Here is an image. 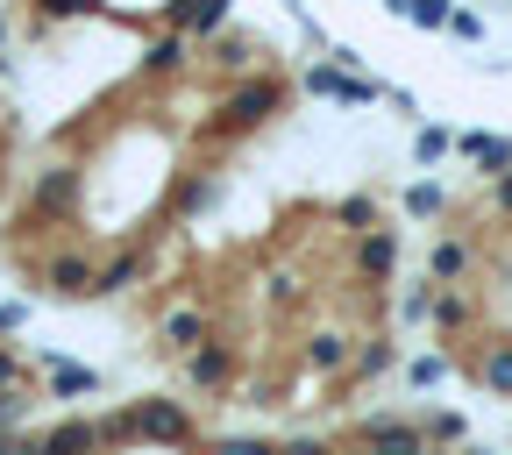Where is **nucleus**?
<instances>
[{"mask_svg":"<svg viewBox=\"0 0 512 455\" xmlns=\"http://www.w3.org/2000/svg\"><path fill=\"white\" fill-rule=\"evenodd\" d=\"M413 157H420V164H441V157H448V128H420Z\"/></svg>","mask_w":512,"mask_h":455,"instance_id":"6ab92c4d","label":"nucleus"},{"mask_svg":"<svg viewBox=\"0 0 512 455\" xmlns=\"http://www.w3.org/2000/svg\"><path fill=\"white\" fill-rule=\"evenodd\" d=\"M128 420H136V441H164V448H185L192 441V413L178 399H136Z\"/></svg>","mask_w":512,"mask_h":455,"instance_id":"f257e3e1","label":"nucleus"},{"mask_svg":"<svg viewBox=\"0 0 512 455\" xmlns=\"http://www.w3.org/2000/svg\"><path fill=\"white\" fill-rule=\"evenodd\" d=\"M43 377H50V399H86V392H100V370L64 363V356H43Z\"/></svg>","mask_w":512,"mask_h":455,"instance_id":"9d476101","label":"nucleus"},{"mask_svg":"<svg viewBox=\"0 0 512 455\" xmlns=\"http://www.w3.org/2000/svg\"><path fill=\"white\" fill-rule=\"evenodd\" d=\"M93 271H100V264H86L79 249H57V256H43V264H36V285H43L50 299H93Z\"/></svg>","mask_w":512,"mask_h":455,"instance_id":"20e7f679","label":"nucleus"},{"mask_svg":"<svg viewBox=\"0 0 512 455\" xmlns=\"http://www.w3.org/2000/svg\"><path fill=\"white\" fill-rule=\"evenodd\" d=\"M22 413H29V399H22V392H0V434H15V427H22Z\"/></svg>","mask_w":512,"mask_h":455,"instance_id":"b1692460","label":"nucleus"},{"mask_svg":"<svg viewBox=\"0 0 512 455\" xmlns=\"http://www.w3.org/2000/svg\"><path fill=\"white\" fill-rule=\"evenodd\" d=\"M392 264H399V235L392 228H370L363 249H356V271L363 278H392Z\"/></svg>","mask_w":512,"mask_h":455,"instance_id":"f8f14e48","label":"nucleus"},{"mask_svg":"<svg viewBox=\"0 0 512 455\" xmlns=\"http://www.w3.org/2000/svg\"><path fill=\"white\" fill-rule=\"evenodd\" d=\"M306 93L335 100V107H370V100H377V86H370V79H349L342 64H313V72H306Z\"/></svg>","mask_w":512,"mask_h":455,"instance_id":"423d86ee","label":"nucleus"},{"mask_svg":"<svg viewBox=\"0 0 512 455\" xmlns=\"http://www.w3.org/2000/svg\"><path fill=\"white\" fill-rule=\"evenodd\" d=\"M463 264H470L463 242H441V249H434V278H463Z\"/></svg>","mask_w":512,"mask_h":455,"instance_id":"a211bd4d","label":"nucleus"},{"mask_svg":"<svg viewBox=\"0 0 512 455\" xmlns=\"http://www.w3.org/2000/svg\"><path fill=\"white\" fill-rule=\"evenodd\" d=\"M22 455H100V420H57L50 434L22 441Z\"/></svg>","mask_w":512,"mask_h":455,"instance_id":"39448f33","label":"nucleus"},{"mask_svg":"<svg viewBox=\"0 0 512 455\" xmlns=\"http://www.w3.org/2000/svg\"><path fill=\"white\" fill-rule=\"evenodd\" d=\"M363 448H370V455H420L427 434L406 427V420H363Z\"/></svg>","mask_w":512,"mask_h":455,"instance_id":"6e6552de","label":"nucleus"},{"mask_svg":"<svg viewBox=\"0 0 512 455\" xmlns=\"http://www.w3.org/2000/svg\"><path fill=\"white\" fill-rule=\"evenodd\" d=\"M171 22H178L185 36H214V29L228 22V0H171Z\"/></svg>","mask_w":512,"mask_h":455,"instance_id":"ddd939ff","label":"nucleus"},{"mask_svg":"<svg viewBox=\"0 0 512 455\" xmlns=\"http://www.w3.org/2000/svg\"><path fill=\"white\" fill-rule=\"evenodd\" d=\"M498 207H512V171H498Z\"/></svg>","mask_w":512,"mask_h":455,"instance_id":"7c9ffc66","label":"nucleus"},{"mask_svg":"<svg viewBox=\"0 0 512 455\" xmlns=\"http://www.w3.org/2000/svg\"><path fill=\"white\" fill-rule=\"evenodd\" d=\"M448 36H463V43H484V15H477V8H448Z\"/></svg>","mask_w":512,"mask_h":455,"instance_id":"f3484780","label":"nucleus"},{"mask_svg":"<svg viewBox=\"0 0 512 455\" xmlns=\"http://www.w3.org/2000/svg\"><path fill=\"white\" fill-rule=\"evenodd\" d=\"M406 214H441V185H413L406 192Z\"/></svg>","mask_w":512,"mask_h":455,"instance_id":"393cba45","label":"nucleus"},{"mask_svg":"<svg viewBox=\"0 0 512 455\" xmlns=\"http://www.w3.org/2000/svg\"><path fill=\"white\" fill-rule=\"evenodd\" d=\"M185 377L200 384V392H214V384H228V377H235V356H228L221 342H200V349L185 356Z\"/></svg>","mask_w":512,"mask_h":455,"instance_id":"9b49d317","label":"nucleus"},{"mask_svg":"<svg viewBox=\"0 0 512 455\" xmlns=\"http://www.w3.org/2000/svg\"><path fill=\"white\" fill-rule=\"evenodd\" d=\"M22 384H29V363L15 349H0V392H22Z\"/></svg>","mask_w":512,"mask_h":455,"instance_id":"aec40b11","label":"nucleus"},{"mask_svg":"<svg viewBox=\"0 0 512 455\" xmlns=\"http://www.w3.org/2000/svg\"><path fill=\"white\" fill-rule=\"evenodd\" d=\"M157 342L178 349V356H192V349L207 342V313H200V306H171V313L157 320Z\"/></svg>","mask_w":512,"mask_h":455,"instance_id":"0eeeda50","label":"nucleus"},{"mask_svg":"<svg viewBox=\"0 0 512 455\" xmlns=\"http://www.w3.org/2000/svg\"><path fill=\"white\" fill-rule=\"evenodd\" d=\"M420 434H427V441H463V413H434Z\"/></svg>","mask_w":512,"mask_h":455,"instance_id":"4be33fe9","label":"nucleus"},{"mask_svg":"<svg viewBox=\"0 0 512 455\" xmlns=\"http://www.w3.org/2000/svg\"><path fill=\"white\" fill-rule=\"evenodd\" d=\"M484 384H491V392H512V349H498V356L484 363Z\"/></svg>","mask_w":512,"mask_h":455,"instance_id":"5701e85b","label":"nucleus"},{"mask_svg":"<svg viewBox=\"0 0 512 455\" xmlns=\"http://www.w3.org/2000/svg\"><path fill=\"white\" fill-rule=\"evenodd\" d=\"M0 455H22V434H0Z\"/></svg>","mask_w":512,"mask_h":455,"instance_id":"2f4dec72","label":"nucleus"},{"mask_svg":"<svg viewBox=\"0 0 512 455\" xmlns=\"http://www.w3.org/2000/svg\"><path fill=\"white\" fill-rule=\"evenodd\" d=\"M456 150L484 171H512V143H498V136H456Z\"/></svg>","mask_w":512,"mask_h":455,"instance_id":"4468645a","label":"nucleus"},{"mask_svg":"<svg viewBox=\"0 0 512 455\" xmlns=\"http://www.w3.org/2000/svg\"><path fill=\"white\" fill-rule=\"evenodd\" d=\"M22 320H29V299H8V306H0V335H15Z\"/></svg>","mask_w":512,"mask_h":455,"instance_id":"cd10ccee","label":"nucleus"},{"mask_svg":"<svg viewBox=\"0 0 512 455\" xmlns=\"http://www.w3.org/2000/svg\"><path fill=\"white\" fill-rule=\"evenodd\" d=\"M278 100H285L278 79H249V86H235V93L221 100V128H264V121L278 114Z\"/></svg>","mask_w":512,"mask_h":455,"instance_id":"7ed1b4c3","label":"nucleus"},{"mask_svg":"<svg viewBox=\"0 0 512 455\" xmlns=\"http://www.w3.org/2000/svg\"><path fill=\"white\" fill-rule=\"evenodd\" d=\"M370 214H377L370 200H342V221H349V228H370Z\"/></svg>","mask_w":512,"mask_h":455,"instance_id":"c85d7f7f","label":"nucleus"},{"mask_svg":"<svg viewBox=\"0 0 512 455\" xmlns=\"http://www.w3.org/2000/svg\"><path fill=\"white\" fill-rule=\"evenodd\" d=\"M143 64H150V72H157V79H171V72H185V29H178V36H164V43H157V50H150Z\"/></svg>","mask_w":512,"mask_h":455,"instance_id":"2eb2a0df","label":"nucleus"},{"mask_svg":"<svg viewBox=\"0 0 512 455\" xmlns=\"http://www.w3.org/2000/svg\"><path fill=\"white\" fill-rule=\"evenodd\" d=\"M420 455H427V448H420Z\"/></svg>","mask_w":512,"mask_h":455,"instance_id":"f704fd0d","label":"nucleus"},{"mask_svg":"<svg viewBox=\"0 0 512 455\" xmlns=\"http://www.w3.org/2000/svg\"><path fill=\"white\" fill-rule=\"evenodd\" d=\"M278 455H335V448H328V441H285Z\"/></svg>","mask_w":512,"mask_h":455,"instance_id":"c756f323","label":"nucleus"},{"mask_svg":"<svg viewBox=\"0 0 512 455\" xmlns=\"http://www.w3.org/2000/svg\"><path fill=\"white\" fill-rule=\"evenodd\" d=\"M72 207H79V171H72V164H50V171L29 185V221L50 228V221H64Z\"/></svg>","mask_w":512,"mask_h":455,"instance_id":"f03ea898","label":"nucleus"},{"mask_svg":"<svg viewBox=\"0 0 512 455\" xmlns=\"http://www.w3.org/2000/svg\"><path fill=\"white\" fill-rule=\"evenodd\" d=\"M406 377H413V384H441V377H448V363H441V356H420Z\"/></svg>","mask_w":512,"mask_h":455,"instance_id":"bb28decb","label":"nucleus"},{"mask_svg":"<svg viewBox=\"0 0 512 455\" xmlns=\"http://www.w3.org/2000/svg\"><path fill=\"white\" fill-rule=\"evenodd\" d=\"M306 356H313V370H342V363H349V342H342V335H313Z\"/></svg>","mask_w":512,"mask_h":455,"instance_id":"dca6fc26","label":"nucleus"},{"mask_svg":"<svg viewBox=\"0 0 512 455\" xmlns=\"http://www.w3.org/2000/svg\"><path fill=\"white\" fill-rule=\"evenodd\" d=\"M349 455H370V448H349Z\"/></svg>","mask_w":512,"mask_h":455,"instance_id":"72a5a7b5","label":"nucleus"},{"mask_svg":"<svg viewBox=\"0 0 512 455\" xmlns=\"http://www.w3.org/2000/svg\"><path fill=\"white\" fill-rule=\"evenodd\" d=\"M207 455H278L271 441H249V434H228V441H214Z\"/></svg>","mask_w":512,"mask_h":455,"instance_id":"412c9836","label":"nucleus"},{"mask_svg":"<svg viewBox=\"0 0 512 455\" xmlns=\"http://www.w3.org/2000/svg\"><path fill=\"white\" fill-rule=\"evenodd\" d=\"M399 313H406V320H427V313H434V292H427V285H413V292L399 299Z\"/></svg>","mask_w":512,"mask_h":455,"instance_id":"a878e982","label":"nucleus"},{"mask_svg":"<svg viewBox=\"0 0 512 455\" xmlns=\"http://www.w3.org/2000/svg\"><path fill=\"white\" fill-rule=\"evenodd\" d=\"M143 271H150V249H121L114 264H100V271H93V299H114V292H128V285H136Z\"/></svg>","mask_w":512,"mask_h":455,"instance_id":"1a4fd4ad","label":"nucleus"},{"mask_svg":"<svg viewBox=\"0 0 512 455\" xmlns=\"http://www.w3.org/2000/svg\"><path fill=\"white\" fill-rule=\"evenodd\" d=\"M0 50H8V15H0Z\"/></svg>","mask_w":512,"mask_h":455,"instance_id":"473e14b6","label":"nucleus"}]
</instances>
